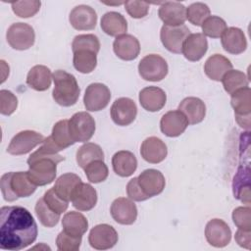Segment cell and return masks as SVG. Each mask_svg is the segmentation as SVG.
<instances>
[{
	"instance_id": "obj_1",
	"label": "cell",
	"mask_w": 251,
	"mask_h": 251,
	"mask_svg": "<svg viewBox=\"0 0 251 251\" xmlns=\"http://www.w3.org/2000/svg\"><path fill=\"white\" fill-rule=\"evenodd\" d=\"M37 225L30 212L21 206H4L0 210V248L18 251L37 237Z\"/></svg>"
},
{
	"instance_id": "obj_2",
	"label": "cell",
	"mask_w": 251,
	"mask_h": 251,
	"mask_svg": "<svg viewBox=\"0 0 251 251\" xmlns=\"http://www.w3.org/2000/svg\"><path fill=\"white\" fill-rule=\"evenodd\" d=\"M59 149L48 136L44 139L39 149L31 153L27 159L28 176L36 186L51 183L57 174V164L64 161L58 154Z\"/></svg>"
},
{
	"instance_id": "obj_3",
	"label": "cell",
	"mask_w": 251,
	"mask_h": 251,
	"mask_svg": "<svg viewBox=\"0 0 251 251\" xmlns=\"http://www.w3.org/2000/svg\"><path fill=\"white\" fill-rule=\"evenodd\" d=\"M1 191L4 199L13 202L20 197H28L36 189L27 172H10L1 176Z\"/></svg>"
},
{
	"instance_id": "obj_4",
	"label": "cell",
	"mask_w": 251,
	"mask_h": 251,
	"mask_svg": "<svg viewBox=\"0 0 251 251\" xmlns=\"http://www.w3.org/2000/svg\"><path fill=\"white\" fill-rule=\"evenodd\" d=\"M54 88L52 92L55 102L63 107H70L76 103L80 89L76 78L63 70L55 71L53 74Z\"/></svg>"
},
{
	"instance_id": "obj_5",
	"label": "cell",
	"mask_w": 251,
	"mask_h": 251,
	"mask_svg": "<svg viewBox=\"0 0 251 251\" xmlns=\"http://www.w3.org/2000/svg\"><path fill=\"white\" fill-rule=\"evenodd\" d=\"M69 131L75 142H86L94 134V119L87 112H77L69 120Z\"/></svg>"
},
{
	"instance_id": "obj_6",
	"label": "cell",
	"mask_w": 251,
	"mask_h": 251,
	"mask_svg": "<svg viewBox=\"0 0 251 251\" xmlns=\"http://www.w3.org/2000/svg\"><path fill=\"white\" fill-rule=\"evenodd\" d=\"M138 73L145 80L160 81L168 74V64L160 55L149 54L140 60Z\"/></svg>"
},
{
	"instance_id": "obj_7",
	"label": "cell",
	"mask_w": 251,
	"mask_h": 251,
	"mask_svg": "<svg viewBox=\"0 0 251 251\" xmlns=\"http://www.w3.org/2000/svg\"><path fill=\"white\" fill-rule=\"evenodd\" d=\"M230 103L234 109L235 120L237 124L245 128H250V113H251V89L249 86L240 88L233 92Z\"/></svg>"
},
{
	"instance_id": "obj_8",
	"label": "cell",
	"mask_w": 251,
	"mask_h": 251,
	"mask_svg": "<svg viewBox=\"0 0 251 251\" xmlns=\"http://www.w3.org/2000/svg\"><path fill=\"white\" fill-rule=\"evenodd\" d=\"M6 38L12 48L26 50L33 45L35 34L31 25L25 23H15L9 26Z\"/></svg>"
},
{
	"instance_id": "obj_9",
	"label": "cell",
	"mask_w": 251,
	"mask_h": 251,
	"mask_svg": "<svg viewBox=\"0 0 251 251\" xmlns=\"http://www.w3.org/2000/svg\"><path fill=\"white\" fill-rule=\"evenodd\" d=\"M44 136L34 130H23L17 133L7 148V152L11 155H24L30 152L34 147L42 144Z\"/></svg>"
},
{
	"instance_id": "obj_10",
	"label": "cell",
	"mask_w": 251,
	"mask_h": 251,
	"mask_svg": "<svg viewBox=\"0 0 251 251\" xmlns=\"http://www.w3.org/2000/svg\"><path fill=\"white\" fill-rule=\"evenodd\" d=\"M190 34L189 28L184 25H163L160 32V38L164 47L172 53L179 54L182 50V44Z\"/></svg>"
},
{
	"instance_id": "obj_11",
	"label": "cell",
	"mask_w": 251,
	"mask_h": 251,
	"mask_svg": "<svg viewBox=\"0 0 251 251\" xmlns=\"http://www.w3.org/2000/svg\"><path fill=\"white\" fill-rule=\"evenodd\" d=\"M111 99L110 89L103 83L95 82L89 84L84 93L83 103L86 110L97 112L107 107Z\"/></svg>"
},
{
	"instance_id": "obj_12",
	"label": "cell",
	"mask_w": 251,
	"mask_h": 251,
	"mask_svg": "<svg viewBox=\"0 0 251 251\" xmlns=\"http://www.w3.org/2000/svg\"><path fill=\"white\" fill-rule=\"evenodd\" d=\"M88 242L92 248L97 250L110 249L118 242V232L112 226L100 224L91 228Z\"/></svg>"
},
{
	"instance_id": "obj_13",
	"label": "cell",
	"mask_w": 251,
	"mask_h": 251,
	"mask_svg": "<svg viewBox=\"0 0 251 251\" xmlns=\"http://www.w3.org/2000/svg\"><path fill=\"white\" fill-rule=\"evenodd\" d=\"M111 118L118 126H128L136 118L137 107L134 101L127 97H121L115 100L111 106Z\"/></svg>"
},
{
	"instance_id": "obj_14",
	"label": "cell",
	"mask_w": 251,
	"mask_h": 251,
	"mask_svg": "<svg viewBox=\"0 0 251 251\" xmlns=\"http://www.w3.org/2000/svg\"><path fill=\"white\" fill-rule=\"evenodd\" d=\"M138 185L146 197L149 199L160 194L165 188V177L163 174L155 169H147L137 176Z\"/></svg>"
},
{
	"instance_id": "obj_15",
	"label": "cell",
	"mask_w": 251,
	"mask_h": 251,
	"mask_svg": "<svg viewBox=\"0 0 251 251\" xmlns=\"http://www.w3.org/2000/svg\"><path fill=\"white\" fill-rule=\"evenodd\" d=\"M205 237L210 245L222 248L230 242L231 230L225 221L213 219L206 225Z\"/></svg>"
},
{
	"instance_id": "obj_16",
	"label": "cell",
	"mask_w": 251,
	"mask_h": 251,
	"mask_svg": "<svg viewBox=\"0 0 251 251\" xmlns=\"http://www.w3.org/2000/svg\"><path fill=\"white\" fill-rule=\"evenodd\" d=\"M112 218L121 225H132L137 218V208L135 204L127 198L119 197L111 205Z\"/></svg>"
},
{
	"instance_id": "obj_17",
	"label": "cell",
	"mask_w": 251,
	"mask_h": 251,
	"mask_svg": "<svg viewBox=\"0 0 251 251\" xmlns=\"http://www.w3.org/2000/svg\"><path fill=\"white\" fill-rule=\"evenodd\" d=\"M187 126L188 122L179 110L167 112L160 121L161 131L169 137L179 136L184 132Z\"/></svg>"
},
{
	"instance_id": "obj_18",
	"label": "cell",
	"mask_w": 251,
	"mask_h": 251,
	"mask_svg": "<svg viewBox=\"0 0 251 251\" xmlns=\"http://www.w3.org/2000/svg\"><path fill=\"white\" fill-rule=\"evenodd\" d=\"M69 21L72 26L77 30H89L96 26L97 15L90 6L78 5L71 11Z\"/></svg>"
},
{
	"instance_id": "obj_19",
	"label": "cell",
	"mask_w": 251,
	"mask_h": 251,
	"mask_svg": "<svg viewBox=\"0 0 251 251\" xmlns=\"http://www.w3.org/2000/svg\"><path fill=\"white\" fill-rule=\"evenodd\" d=\"M115 54L122 60H134L140 52V44L136 37L131 34H122L117 36L113 43Z\"/></svg>"
},
{
	"instance_id": "obj_20",
	"label": "cell",
	"mask_w": 251,
	"mask_h": 251,
	"mask_svg": "<svg viewBox=\"0 0 251 251\" xmlns=\"http://www.w3.org/2000/svg\"><path fill=\"white\" fill-rule=\"evenodd\" d=\"M71 201L78 211H89L97 203V192L90 184L81 181L75 188Z\"/></svg>"
},
{
	"instance_id": "obj_21",
	"label": "cell",
	"mask_w": 251,
	"mask_h": 251,
	"mask_svg": "<svg viewBox=\"0 0 251 251\" xmlns=\"http://www.w3.org/2000/svg\"><path fill=\"white\" fill-rule=\"evenodd\" d=\"M140 154L146 162L158 164L165 160L168 154V149L162 139L156 136H150L142 142Z\"/></svg>"
},
{
	"instance_id": "obj_22",
	"label": "cell",
	"mask_w": 251,
	"mask_h": 251,
	"mask_svg": "<svg viewBox=\"0 0 251 251\" xmlns=\"http://www.w3.org/2000/svg\"><path fill=\"white\" fill-rule=\"evenodd\" d=\"M159 18L165 25H181L186 21V8L179 2H165L158 11Z\"/></svg>"
},
{
	"instance_id": "obj_23",
	"label": "cell",
	"mask_w": 251,
	"mask_h": 251,
	"mask_svg": "<svg viewBox=\"0 0 251 251\" xmlns=\"http://www.w3.org/2000/svg\"><path fill=\"white\" fill-rule=\"evenodd\" d=\"M208 42L203 33H190L182 44L181 53L191 62L199 61L207 52Z\"/></svg>"
},
{
	"instance_id": "obj_24",
	"label": "cell",
	"mask_w": 251,
	"mask_h": 251,
	"mask_svg": "<svg viewBox=\"0 0 251 251\" xmlns=\"http://www.w3.org/2000/svg\"><path fill=\"white\" fill-rule=\"evenodd\" d=\"M167 95L163 89L157 86H147L139 92V103L146 111H160L166 104Z\"/></svg>"
},
{
	"instance_id": "obj_25",
	"label": "cell",
	"mask_w": 251,
	"mask_h": 251,
	"mask_svg": "<svg viewBox=\"0 0 251 251\" xmlns=\"http://www.w3.org/2000/svg\"><path fill=\"white\" fill-rule=\"evenodd\" d=\"M221 37L223 48L227 53L237 55L243 53L247 47L245 34L238 27H227Z\"/></svg>"
},
{
	"instance_id": "obj_26",
	"label": "cell",
	"mask_w": 251,
	"mask_h": 251,
	"mask_svg": "<svg viewBox=\"0 0 251 251\" xmlns=\"http://www.w3.org/2000/svg\"><path fill=\"white\" fill-rule=\"evenodd\" d=\"M178 110L185 116L188 125L201 123L206 114L204 102L197 97H186L178 105Z\"/></svg>"
},
{
	"instance_id": "obj_27",
	"label": "cell",
	"mask_w": 251,
	"mask_h": 251,
	"mask_svg": "<svg viewBox=\"0 0 251 251\" xmlns=\"http://www.w3.org/2000/svg\"><path fill=\"white\" fill-rule=\"evenodd\" d=\"M232 69L231 62L221 54H214L207 59L204 65L206 75L216 81L222 80L223 76Z\"/></svg>"
},
{
	"instance_id": "obj_28",
	"label": "cell",
	"mask_w": 251,
	"mask_h": 251,
	"mask_svg": "<svg viewBox=\"0 0 251 251\" xmlns=\"http://www.w3.org/2000/svg\"><path fill=\"white\" fill-rule=\"evenodd\" d=\"M114 172L123 177L131 176L137 168V160L133 153L126 150L119 151L112 158Z\"/></svg>"
},
{
	"instance_id": "obj_29",
	"label": "cell",
	"mask_w": 251,
	"mask_h": 251,
	"mask_svg": "<svg viewBox=\"0 0 251 251\" xmlns=\"http://www.w3.org/2000/svg\"><path fill=\"white\" fill-rule=\"evenodd\" d=\"M52 75L49 68L43 65H36L29 70L26 76V83L36 91H45L51 85Z\"/></svg>"
},
{
	"instance_id": "obj_30",
	"label": "cell",
	"mask_w": 251,
	"mask_h": 251,
	"mask_svg": "<svg viewBox=\"0 0 251 251\" xmlns=\"http://www.w3.org/2000/svg\"><path fill=\"white\" fill-rule=\"evenodd\" d=\"M102 30L110 36H120L127 29V23L125 17L118 12H108L101 19Z\"/></svg>"
},
{
	"instance_id": "obj_31",
	"label": "cell",
	"mask_w": 251,
	"mask_h": 251,
	"mask_svg": "<svg viewBox=\"0 0 251 251\" xmlns=\"http://www.w3.org/2000/svg\"><path fill=\"white\" fill-rule=\"evenodd\" d=\"M62 226L63 230L72 235L82 236L88 228V222L81 213L71 211L64 215Z\"/></svg>"
},
{
	"instance_id": "obj_32",
	"label": "cell",
	"mask_w": 251,
	"mask_h": 251,
	"mask_svg": "<svg viewBox=\"0 0 251 251\" xmlns=\"http://www.w3.org/2000/svg\"><path fill=\"white\" fill-rule=\"evenodd\" d=\"M81 182V178L73 173H67L62 176H60L55 182L54 189L56 193L65 199L66 201H71L72 194L75 190V188Z\"/></svg>"
},
{
	"instance_id": "obj_33",
	"label": "cell",
	"mask_w": 251,
	"mask_h": 251,
	"mask_svg": "<svg viewBox=\"0 0 251 251\" xmlns=\"http://www.w3.org/2000/svg\"><path fill=\"white\" fill-rule=\"evenodd\" d=\"M73 53V63L76 71L81 74H89L94 71L97 65V53L88 49H80Z\"/></svg>"
},
{
	"instance_id": "obj_34",
	"label": "cell",
	"mask_w": 251,
	"mask_h": 251,
	"mask_svg": "<svg viewBox=\"0 0 251 251\" xmlns=\"http://www.w3.org/2000/svg\"><path fill=\"white\" fill-rule=\"evenodd\" d=\"M59 151L68 148L75 142L71 137L69 131V120H61L57 122L53 128L52 133L49 136Z\"/></svg>"
},
{
	"instance_id": "obj_35",
	"label": "cell",
	"mask_w": 251,
	"mask_h": 251,
	"mask_svg": "<svg viewBox=\"0 0 251 251\" xmlns=\"http://www.w3.org/2000/svg\"><path fill=\"white\" fill-rule=\"evenodd\" d=\"M95 160L104 161L103 150L98 144L87 142L76 151V163L81 169H84L89 163Z\"/></svg>"
},
{
	"instance_id": "obj_36",
	"label": "cell",
	"mask_w": 251,
	"mask_h": 251,
	"mask_svg": "<svg viewBox=\"0 0 251 251\" xmlns=\"http://www.w3.org/2000/svg\"><path fill=\"white\" fill-rule=\"evenodd\" d=\"M222 82L225 90L228 94H232L240 88L247 87L249 80L243 72L238 70H230L223 76Z\"/></svg>"
},
{
	"instance_id": "obj_37",
	"label": "cell",
	"mask_w": 251,
	"mask_h": 251,
	"mask_svg": "<svg viewBox=\"0 0 251 251\" xmlns=\"http://www.w3.org/2000/svg\"><path fill=\"white\" fill-rule=\"evenodd\" d=\"M34 209L38 220L44 226L53 227L58 224L61 214H58L55 211H53L44 201L43 197L37 200Z\"/></svg>"
},
{
	"instance_id": "obj_38",
	"label": "cell",
	"mask_w": 251,
	"mask_h": 251,
	"mask_svg": "<svg viewBox=\"0 0 251 251\" xmlns=\"http://www.w3.org/2000/svg\"><path fill=\"white\" fill-rule=\"evenodd\" d=\"M203 34L211 38H219L223 35L226 27V23L225 20L218 16L208 17L202 24Z\"/></svg>"
},
{
	"instance_id": "obj_39",
	"label": "cell",
	"mask_w": 251,
	"mask_h": 251,
	"mask_svg": "<svg viewBox=\"0 0 251 251\" xmlns=\"http://www.w3.org/2000/svg\"><path fill=\"white\" fill-rule=\"evenodd\" d=\"M87 179L92 183H99L108 177V168L103 160H95L89 163L84 169Z\"/></svg>"
},
{
	"instance_id": "obj_40",
	"label": "cell",
	"mask_w": 251,
	"mask_h": 251,
	"mask_svg": "<svg viewBox=\"0 0 251 251\" xmlns=\"http://www.w3.org/2000/svg\"><path fill=\"white\" fill-rule=\"evenodd\" d=\"M208 17H210V8L202 2L192 3L186 8V20L194 25H202Z\"/></svg>"
},
{
	"instance_id": "obj_41",
	"label": "cell",
	"mask_w": 251,
	"mask_h": 251,
	"mask_svg": "<svg viewBox=\"0 0 251 251\" xmlns=\"http://www.w3.org/2000/svg\"><path fill=\"white\" fill-rule=\"evenodd\" d=\"M13 12L20 18H29L33 17L40 9L41 2L37 0L30 1H16L12 2Z\"/></svg>"
},
{
	"instance_id": "obj_42",
	"label": "cell",
	"mask_w": 251,
	"mask_h": 251,
	"mask_svg": "<svg viewBox=\"0 0 251 251\" xmlns=\"http://www.w3.org/2000/svg\"><path fill=\"white\" fill-rule=\"evenodd\" d=\"M80 49H88L94 51L95 53H98L100 50V42L98 37L94 34L76 35L73 40L72 50L73 52H75Z\"/></svg>"
},
{
	"instance_id": "obj_43",
	"label": "cell",
	"mask_w": 251,
	"mask_h": 251,
	"mask_svg": "<svg viewBox=\"0 0 251 251\" xmlns=\"http://www.w3.org/2000/svg\"><path fill=\"white\" fill-rule=\"evenodd\" d=\"M81 237L82 236L72 235L62 230L56 238L57 248L60 251H77L80 247Z\"/></svg>"
},
{
	"instance_id": "obj_44",
	"label": "cell",
	"mask_w": 251,
	"mask_h": 251,
	"mask_svg": "<svg viewBox=\"0 0 251 251\" xmlns=\"http://www.w3.org/2000/svg\"><path fill=\"white\" fill-rule=\"evenodd\" d=\"M43 199L47 203V205L58 214H62L68 209L69 202L60 197L53 187L44 193Z\"/></svg>"
},
{
	"instance_id": "obj_45",
	"label": "cell",
	"mask_w": 251,
	"mask_h": 251,
	"mask_svg": "<svg viewBox=\"0 0 251 251\" xmlns=\"http://www.w3.org/2000/svg\"><path fill=\"white\" fill-rule=\"evenodd\" d=\"M234 225L241 229L251 230V210L250 207H237L232 212Z\"/></svg>"
},
{
	"instance_id": "obj_46",
	"label": "cell",
	"mask_w": 251,
	"mask_h": 251,
	"mask_svg": "<svg viewBox=\"0 0 251 251\" xmlns=\"http://www.w3.org/2000/svg\"><path fill=\"white\" fill-rule=\"evenodd\" d=\"M18 106L16 95L10 90L2 89L0 91V112L2 115L9 116L13 114Z\"/></svg>"
},
{
	"instance_id": "obj_47",
	"label": "cell",
	"mask_w": 251,
	"mask_h": 251,
	"mask_svg": "<svg viewBox=\"0 0 251 251\" xmlns=\"http://www.w3.org/2000/svg\"><path fill=\"white\" fill-rule=\"evenodd\" d=\"M125 8L131 18L141 19L148 14L149 4L143 1H126L125 2Z\"/></svg>"
},
{
	"instance_id": "obj_48",
	"label": "cell",
	"mask_w": 251,
	"mask_h": 251,
	"mask_svg": "<svg viewBox=\"0 0 251 251\" xmlns=\"http://www.w3.org/2000/svg\"><path fill=\"white\" fill-rule=\"evenodd\" d=\"M126 193H127V196L133 201L147 200L146 197L144 196V194L142 193L139 185H138L137 177H133L127 182V184H126Z\"/></svg>"
},
{
	"instance_id": "obj_49",
	"label": "cell",
	"mask_w": 251,
	"mask_h": 251,
	"mask_svg": "<svg viewBox=\"0 0 251 251\" xmlns=\"http://www.w3.org/2000/svg\"><path fill=\"white\" fill-rule=\"evenodd\" d=\"M250 234H251L250 230L238 228L237 231L235 232V241L239 246L246 249H250V243H251Z\"/></svg>"
}]
</instances>
